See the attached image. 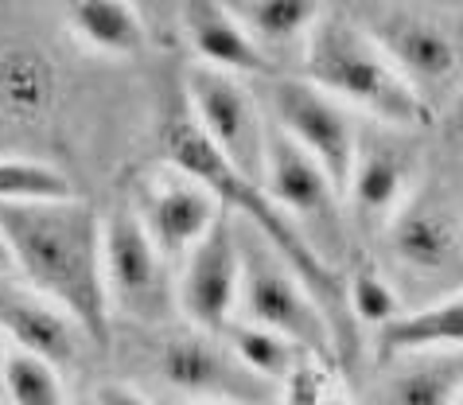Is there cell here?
<instances>
[{"instance_id": "2", "label": "cell", "mask_w": 463, "mask_h": 405, "mask_svg": "<svg viewBox=\"0 0 463 405\" xmlns=\"http://www.w3.org/2000/svg\"><path fill=\"white\" fill-rule=\"evenodd\" d=\"M304 78L346 110H358L390 129H417L429 121V106L402 78L390 55L363 32L351 8H324L304 43Z\"/></svg>"}, {"instance_id": "16", "label": "cell", "mask_w": 463, "mask_h": 405, "mask_svg": "<svg viewBox=\"0 0 463 405\" xmlns=\"http://www.w3.org/2000/svg\"><path fill=\"white\" fill-rule=\"evenodd\" d=\"M397 367L382 378L374 405H456L463 394V355L432 351V355L393 359Z\"/></svg>"}, {"instance_id": "13", "label": "cell", "mask_w": 463, "mask_h": 405, "mask_svg": "<svg viewBox=\"0 0 463 405\" xmlns=\"http://www.w3.org/2000/svg\"><path fill=\"white\" fill-rule=\"evenodd\" d=\"M179 28H184L187 43L195 47L199 67L234 74V78H273L280 74L273 63L265 59V51L253 43L250 32L238 24L230 5H214V0H187L179 5Z\"/></svg>"}, {"instance_id": "22", "label": "cell", "mask_w": 463, "mask_h": 405, "mask_svg": "<svg viewBox=\"0 0 463 405\" xmlns=\"http://www.w3.org/2000/svg\"><path fill=\"white\" fill-rule=\"evenodd\" d=\"M74 199L67 172L28 156H0V207H32Z\"/></svg>"}, {"instance_id": "10", "label": "cell", "mask_w": 463, "mask_h": 405, "mask_svg": "<svg viewBox=\"0 0 463 405\" xmlns=\"http://www.w3.org/2000/svg\"><path fill=\"white\" fill-rule=\"evenodd\" d=\"M179 293V316L195 332L226 335L234 328L238 300H241V246H238V222L222 207V218L207 230L195 250L184 257L175 273Z\"/></svg>"}, {"instance_id": "30", "label": "cell", "mask_w": 463, "mask_h": 405, "mask_svg": "<svg viewBox=\"0 0 463 405\" xmlns=\"http://www.w3.org/2000/svg\"><path fill=\"white\" fill-rule=\"evenodd\" d=\"M319 405H354V401L346 398V394H335V390H327V394H324V401H319Z\"/></svg>"}, {"instance_id": "17", "label": "cell", "mask_w": 463, "mask_h": 405, "mask_svg": "<svg viewBox=\"0 0 463 405\" xmlns=\"http://www.w3.org/2000/svg\"><path fill=\"white\" fill-rule=\"evenodd\" d=\"M409 184V160L405 152H397L390 145H374L363 149L358 145L354 156V172L351 184H346V203H351V215L363 222V227H374L402 211V195Z\"/></svg>"}, {"instance_id": "19", "label": "cell", "mask_w": 463, "mask_h": 405, "mask_svg": "<svg viewBox=\"0 0 463 405\" xmlns=\"http://www.w3.org/2000/svg\"><path fill=\"white\" fill-rule=\"evenodd\" d=\"M59 78L40 47H8L0 55V113L16 125H40L55 106Z\"/></svg>"}, {"instance_id": "12", "label": "cell", "mask_w": 463, "mask_h": 405, "mask_svg": "<svg viewBox=\"0 0 463 405\" xmlns=\"http://www.w3.org/2000/svg\"><path fill=\"white\" fill-rule=\"evenodd\" d=\"M0 335L16 351L51 362L55 371H71L82 359L86 332L59 304L32 293L20 277H0Z\"/></svg>"}, {"instance_id": "34", "label": "cell", "mask_w": 463, "mask_h": 405, "mask_svg": "<svg viewBox=\"0 0 463 405\" xmlns=\"http://www.w3.org/2000/svg\"><path fill=\"white\" fill-rule=\"evenodd\" d=\"M0 405H8V401H0Z\"/></svg>"}, {"instance_id": "29", "label": "cell", "mask_w": 463, "mask_h": 405, "mask_svg": "<svg viewBox=\"0 0 463 405\" xmlns=\"http://www.w3.org/2000/svg\"><path fill=\"white\" fill-rule=\"evenodd\" d=\"M8 359H12V351H8V339L0 335V401H5V378H8Z\"/></svg>"}, {"instance_id": "26", "label": "cell", "mask_w": 463, "mask_h": 405, "mask_svg": "<svg viewBox=\"0 0 463 405\" xmlns=\"http://www.w3.org/2000/svg\"><path fill=\"white\" fill-rule=\"evenodd\" d=\"M94 405H152L137 386H125V382H101L94 390Z\"/></svg>"}, {"instance_id": "3", "label": "cell", "mask_w": 463, "mask_h": 405, "mask_svg": "<svg viewBox=\"0 0 463 405\" xmlns=\"http://www.w3.org/2000/svg\"><path fill=\"white\" fill-rule=\"evenodd\" d=\"M234 222H238V246H241L238 323H253V328L285 335L288 343H296L316 362H339L335 335H331L312 289L300 281V273L273 250V242L257 227H250L238 215Z\"/></svg>"}, {"instance_id": "18", "label": "cell", "mask_w": 463, "mask_h": 405, "mask_svg": "<svg viewBox=\"0 0 463 405\" xmlns=\"http://www.w3.org/2000/svg\"><path fill=\"white\" fill-rule=\"evenodd\" d=\"M230 12L250 32L253 43L265 51V59L280 71L285 55L304 59V43L324 16V5H312V0H250V5H230Z\"/></svg>"}, {"instance_id": "28", "label": "cell", "mask_w": 463, "mask_h": 405, "mask_svg": "<svg viewBox=\"0 0 463 405\" xmlns=\"http://www.w3.org/2000/svg\"><path fill=\"white\" fill-rule=\"evenodd\" d=\"M0 277H16V261H12V250H8L5 230H0Z\"/></svg>"}, {"instance_id": "1", "label": "cell", "mask_w": 463, "mask_h": 405, "mask_svg": "<svg viewBox=\"0 0 463 405\" xmlns=\"http://www.w3.org/2000/svg\"><path fill=\"white\" fill-rule=\"evenodd\" d=\"M0 230L8 238L16 277L47 296L94 339L109 343V293H106V234L101 218L82 199L0 207Z\"/></svg>"}, {"instance_id": "32", "label": "cell", "mask_w": 463, "mask_h": 405, "mask_svg": "<svg viewBox=\"0 0 463 405\" xmlns=\"http://www.w3.org/2000/svg\"><path fill=\"white\" fill-rule=\"evenodd\" d=\"M74 405H94V398H82V401H74Z\"/></svg>"}, {"instance_id": "15", "label": "cell", "mask_w": 463, "mask_h": 405, "mask_svg": "<svg viewBox=\"0 0 463 405\" xmlns=\"http://www.w3.org/2000/svg\"><path fill=\"white\" fill-rule=\"evenodd\" d=\"M459 347H463V293L402 312L393 323L374 332V355L382 362L405 355H432V351H459Z\"/></svg>"}, {"instance_id": "8", "label": "cell", "mask_w": 463, "mask_h": 405, "mask_svg": "<svg viewBox=\"0 0 463 405\" xmlns=\"http://www.w3.org/2000/svg\"><path fill=\"white\" fill-rule=\"evenodd\" d=\"M187 106L191 121L211 140V149L246 176L250 184L265 179V156H269V117L257 101V90L246 78L191 67L187 71Z\"/></svg>"}, {"instance_id": "24", "label": "cell", "mask_w": 463, "mask_h": 405, "mask_svg": "<svg viewBox=\"0 0 463 405\" xmlns=\"http://www.w3.org/2000/svg\"><path fill=\"white\" fill-rule=\"evenodd\" d=\"M5 401L8 405H71L62 374L51 362L32 359L24 351H12V359H8Z\"/></svg>"}, {"instance_id": "14", "label": "cell", "mask_w": 463, "mask_h": 405, "mask_svg": "<svg viewBox=\"0 0 463 405\" xmlns=\"http://www.w3.org/2000/svg\"><path fill=\"white\" fill-rule=\"evenodd\" d=\"M390 254L429 281H452L463 269V234L436 203H409L390 218Z\"/></svg>"}, {"instance_id": "21", "label": "cell", "mask_w": 463, "mask_h": 405, "mask_svg": "<svg viewBox=\"0 0 463 405\" xmlns=\"http://www.w3.org/2000/svg\"><path fill=\"white\" fill-rule=\"evenodd\" d=\"M226 343L234 347V355L246 362L257 378H265V382H273V386H285L307 362L304 351L296 343H288L285 335L253 328V323H234V328L226 332Z\"/></svg>"}, {"instance_id": "20", "label": "cell", "mask_w": 463, "mask_h": 405, "mask_svg": "<svg viewBox=\"0 0 463 405\" xmlns=\"http://www.w3.org/2000/svg\"><path fill=\"white\" fill-rule=\"evenodd\" d=\"M67 24L82 47L109 59H137L148 51V28L137 5L121 0H79L67 8Z\"/></svg>"}, {"instance_id": "9", "label": "cell", "mask_w": 463, "mask_h": 405, "mask_svg": "<svg viewBox=\"0 0 463 405\" xmlns=\"http://www.w3.org/2000/svg\"><path fill=\"white\" fill-rule=\"evenodd\" d=\"M156 378L187 401H234V405H277L280 386L257 378L234 355L226 335L175 332L156 351Z\"/></svg>"}, {"instance_id": "33", "label": "cell", "mask_w": 463, "mask_h": 405, "mask_svg": "<svg viewBox=\"0 0 463 405\" xmlns=\"http://www.w3.org/2000/svg\"><path fill=\"white\" fill-rule=\"evenodd\" d=\"M456 405H463V394H459V401H456Z\"/></svg>"}, {"instance_id": "23", "label": "cell", "mask_w": 463, "mask_h": 405, "mask_svg": "<svg viewBox=\"0 0 463 405\" xmlns=\"http://www.w3.org/2000/svg\"><path fill=\"white\" fill-rule=\"evenodd\" d=\"M346 308H351L354 328H385L402 316V296L374 265L358 261L346 269Z\"/></svg>"}, {"instance_id": "5", "label": "cell", "mask_w": 463, "mask_h": 405, "mask_svg": "<svg viewBox=\"0 0 463 405\" xmlns=\"http://www.w3.org/2000/svg\"><path fill=\"white\" fill-rule=\"evenodd\" d=\"M351 16L390 55L429 110L448 94L456 98L463 86V39L440 16L413 5H363L351 8Z\"/></svg>"}, {"instance_id": "6", "label": "cell", "mask_w": 463, "mask_h": 405, "mask_svg": "<svg viewBox=\"0 0 463 405\" xmlns=\"http://www.w3.org/2000/svg\"><path fill=\"white\" fill-rule=\"evenodd\" d=\"M253 90L269 125L277 133H285L304 156H312L331 176V184L346 195L358 156V129L351 121V110L339 106L335 98L312 86L307 78L273 74V78H257Z\"/></svg>"}, {"instance_id": "11", "label": "cell", "mask_w": 463, "mask_h": 405, "mask_svg": "<svg viewBox=\"0 0 463 405\" xmlns=\"http://www.w3.org/2000/svg\"><path fill=\"white\" fill-rule=\"evenodd\" d=\"M137 218L145 222L148 238L160 246V254L172 265H184V257L207 238V230L222 218V203L218 195L203 184V179L179 172V168L164 164L140 179L137 199H133Z\"/></svg>"}, {"instance_id": "27", "label": "cell", "mask_w": 463, "mask_h": 405, "mask_svg": "<svg viewBox=\"0 0 463 405\" xmlns=\"http://www.w3.org/2000/svg\"><path fill=\"white\" fill-rule=\"evenodd\" d=\"M448 133H452L456 140H463V86L456 90L452 110H448Z\"/></svg>"}, {"instance_id": "4", "label": "cell", "mask_w": 463, "mask_h": 405, "mask_svg": "<svg viewBox=\"0 0 463 405\" xmlns=\"http://www.w3.org/2000/svg\"><path fill=\"white\" fill-rule=\"evenodd\" d=\"M269 191L285 218L300 230V238L312 246V254L327 269L346 273L351 257V230H346V195L331 184V176L312 156H304L285 133L269 125V156H265V179Z\"/></svg>"}, {"instance_id": "31", "label": "cell", "mask_w": 463, "mask_h": 405, "mask_svg": "<svg viewBox=\"0 0 463 405\" xmlns=\"http://www.w3.org/2000/svg\"><path fill=\"white\" fill-rule=\"evenodd\" d=\"M191 405H234V401H191Z\"/></svg>"}, {"instance_id": "7", "label": "cell", "mask_w": 463, "mask_h": 405, "mask_svg": "<svg viewBox=\"0 0 463 405\" xmlns=\"http://www.w3.org/2000/svg\"><path fill=\"white\" fill-rule=\"evenodd\" d=\"M101 234H106L109 308L118 316L140 323V328L168 323L179 312L175 265L148 238L145 222L137 218L133 207H118V211L101 222Z\"/></svg>"}, {"instance_id": "25", "label": "cell", "mask_w": 463, "mask_h": 405, "mask_svg": "<svg viewBox=\"0 0 463 405\" xmlns=\"http://www.w3.org/2000/svg\"><path fill=\"white\" fill-rule=\"evenodd\" d=\"M324 394H327V390H324V371L307 359L304 367L296 371L285 386H280V401L277 405H319V401H324Z\"/></svg>"}]
</instances>
